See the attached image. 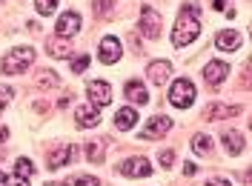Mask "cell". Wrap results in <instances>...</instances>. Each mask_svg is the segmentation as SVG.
<instances>
[{
  "label": "cell",
  "instance_id": "1",
  "mask_svg": "<svg viewBox=\"0 0 252 186\" xmlns=\"http://www.w3.org/2000/svg\"><path fill=\"white\" fill-rule=\"evenodd\" d=\"M201 34V20H198V6L195 3H187L184 9H181V15H178V23H175L172 29V43L178 49L189 46L195 37Z\"/></svg>",
  "mask_w": 252,
  "mask_h": 186
},
{
  "label": "cell",
  "instance_id": "29",
  "mask_svg": "<svg viewBox=\"0 0 252 186\" xmlns=\"http://www.w3.org/2000/svg\"><path fill=\"white\" fill-rule=\"evenodd\" d=\"M12 89H9V86H0V109L6 106V103H9V100H12Z\"/></svg>",
  "mask_w": 252,
  "mask_h": 186
},
{
  "label": "cell",
  "instance_id": "21",
  "mask_svg": "<svg viewBox=\"0 0 252 186\" xmlns=\"http://www.w3.org/2000/svg\"><path fill=\"white\" fill-rule=\"evenodd\" d=\"M86 157H89V163H100L103 160V140H92L86 146Z\"/></svg>",
  "mask_w": 252,
  "mask_h": 186
},
{
  "label": "cell",
  "instance_id": "20",
  "mask_svg": "<svg viewBox=\"0 0 252 186\" xmlns=\"http://www.w3.org/2000/svg\"><path fill=\"white\" fill-rule=\"evenodd\" d=\"M192 149H195L198 155H209V152H212V138H206V135H195V138H192Z\"/></svg>",
  "mask_w": 252,
  "mask_h": 186
},
{
  "label": "cell",
  "instance_id": "7",
  "mask_svg": "<svg viewBox=\"0 0 252 186\" xmlns=\"http://www.w3.org/2000/svg\"><path fill=\"white\" fill-rule=\"evenodd\" d=\"M86 94H89V103L97 106V109L112 103V89H109V83H103V80H92V83L86 86Z\"/></svg>",
  "mask_w": 252,
  "mask_h": 186
},
{
  "label": "cell",
  "instance_id": "27",
  "mask_svg": "<svg viewBox=\"0 0 252 186\" xmlns=\"http://www.w3.org/2000/svg\"><path fill=\"white\" fill-rule=\"evenodd\" d=\"M158 160H160L163 166H172V160H175V152H172V149H160V155H158Z\"/></svg>",
  "mask_w": 252,
  "mask_h": 186
},
{
  "label": "cell",
  "instance_id": "10",
  "mask_svg": "<svg viewBox=\"0 0 252 186\" xmlns=\"http://www.w3.org/2000/svg\"><path fill=\"white\" fill-rule=\"evenodd\" d=\"M97 58H100L103 63H118L121 61V40H118V37H103V40H100Z\"/></svg>",
  "mask_w": 252,
  "mask_h": 186
},
{
  "label": "cell",
  "instance_id": "17",
  "mask_svg": "<svg viewBox=\"0 0 252 186\" xmlns=\"http://www.w3.org/2000/svg\"><path fill=\"white\" fill-rule=\"evenodd\" d=\"M138 124V112L132 106H124L118 109V115H115V126L121 129V132H126V129H132V126Z\"/></svg>",
  "mask_w": 252,
  "mask_h": 186
},
{
  "label": "cell",
  "instance_id": "16",
  "mask_svg": "<svg viewBox=\"0 0 252 186\" xmlns=\"http://www.w3.org/2000/svg\"><path fill=\"white\" fill-rule=\"evenodd\" d=\"M169 72H172V66L166 61H155L149 66V80H152L155 86H163V83L169 80Z\"/></svg>",
  "mask_w": 252,
  "mask_h": 186
},
{
  "label": "cell",
  "instance_id": "9",
  "mask_svg": "<svg viewBox=\"0 0 252 186\" xmlns=\"http://www.w3.org/2000/svg\"><path fill=\"white\" fill-rule=\"evenodd\" d=\"M226 75H229V63H223V61H209L204 69V78L209 86H220L226 80Z\"/></svg>",
  "mask_w": 252,
  "mask_h": 186
},
{
  "label": "cell",
  "instance_id": "25",
  "mask_svg": "<svg viewBox=\"0 0 252 186\" xmlns=\"http://www.w3.org/2000/svg\"><path fill=\"white\" fill-rule=\"evenodd\" d=\"M86 66H89V55H78V58L72 61V72L80 75V72H86Z\"/></svg>",
  "mask_w": 252,
  "mask_h": 186
},
{
  "label": "cell",
  "instance_id": "23",
  "mask_svg": "<svg viewBox=\"0 0 252 186\" xmlns=\"http://www.w3.org/2000/svg\"><path fill=\"white\" fill-rule=\"evenodd\" d=\"M63 186H97V178H89V175H75V178H69Z\"/></svg>",
  "mask_w": 252,
  "mask_h": 186
},
{
  "label": "cell",
  "instance_id": "35",
  "mask_svg": "<svg viewBox=\"0 0 252 186\" xmlns=\"http://www.w3.org/2000/svg\"><path fill=\"white\" fill-rule=\"evenodd\" d=\"M3 181H6V175H3V172H0V184H3Z\"/></svg>",
  "mask_w": 252,
  "mask_h": 186
},
{
  "label": "cell",
  "instance_id": "6",
  "mask_svg": "<svg viewBox=\"0 0 252 186\" xmlns=\"http://www.w3.org/2000/svg\"><path fill=\"white\" fill-rule=\"evenodd\" d=\"M121 175H126V178H149L152 175V163L146 157H126L121 163Z\"/></svg>",
  "mask_w": 252,
  "mask_h": 186
},
{
  "label": "cell",
  "instance_id": "12",
  "mask_svg": "<svg viewBox=\"0 0 252 186\" xmlns=\"http://www.w3.org/2000/svg\"><path fill=\"white\" fill-rule=\"evenodd\" d=\"M75 118H78V126L80 129H92V126L100 124V112H97V106H78L75 109Z\"/></svg>",
  "mask_w": 252,
  "mask_h": 186
},
{
  "label": "cell",
  "instance_id": "33",
  "mask_svg": "<svg viewBox=\"0 0 252 186\" xmlns=\"http://www.w3.org/2000/svg\"><path fill=\"white\" fill-rule=\"evenodd\" d=\"M6 138H9V129H6V126H0V143H3Z\"/></svg>",
  "mask_w": 252,
  "mask_h": 186
},
{
  "label": "cell",
  "instance_id": "15",
  "mask_svg": "<svg viewBox=\"0 0 252 186\" xmlns=\"http://www.w3.org/2000/svg\"><path fill=\"white\" fill-rule=\"evenodd\" d=\"M220 140H223V149H226L232 157L244 152V135H241V132H235V129H226Z\"/></svg>",
  "mask_w": 252,
  "mask_h": 186
},
{
  "label": "cell",
  "instance_id": "8",
  "mask_svg": "<svg viewBox=\"0 0 252 186\" xmlns=\"http://www.w3.org/2000/svg\"><path fill=\"white\" fill-rule=\"evenodd\" d=\"M55 31H58V37H72V34H78L80 31V15L78 12H63L58 17V23H55Z\"/></svg>",
  "mask_w": 252,
  "mask_h": 186
},
{
  "label": "cell",
  "instance_id": "34",
  "mask_svg": "<svg viewBox=\"0 0 252 186\" xmlns=\"http://www.w3.org/2000/svg\"><path fill=\"white\" fill-rule=\"evenodd\" d=\"M184 172H187V175H195V172H198V166H195V163H187V169H184Z\"/></svg>",
  "mask_w": 252,
  "mask_h": 186
},
{
  "label": "cell",
  "instance_id": "11",
  "mask_svg": "<svg viewBox=\"0 0 252 186\" xmlns=\"http://www.w3.org/2000/svg\"><path fill=\"white\" fill-rule=\"evenodd\" d=\"M72 155H75V146H72V143H63V146H58V149H52V152H49V169H61V166H66V163L72 160Z\"/></svg>",
  "mask_w": 252,
  "mask_h": 186
},
{
  "label": "cell",
  "instance_id": "22",
  "mask_svg": "<svg viewBox=\"0 0 252 186\" xmlns=\"http://www.w3.org/2000/svg\"><path fill=\"white\" fill-rule=\"evenodd\" d=\"M15 175L26 178V181H29L32 175H34V166H32V160H29V157H17V163H15Z\"/></svg>",
  "mask_w": 252,
  "mask_h": 186
},
{
  "label": "cell",
  "instance_id": "24",
  "mask_svg": "<svg viewBox=\"0 0 252 186\" xmlns=\"http://www.w3.org/2000/svg\"><path fill=\"white\" fill-rule=\"evenodd\" d=\"M34 9H37V15H52L58 9V0H34Z\"/></svg>",
  "mask_w": 252,
  "mask_h": 186
},
{
  "label": "cell",
  "instance_id": "19",
  "mask_svg": "<svg viewBox=\"0 0 252 186\" xmlns=\"http://www.w3.org/2000/svg\"><path fill=\"white\" fill-rule=\"evenodd\" d=\"M46 52L52 55V58L63 61V58H72V43H66V40H52V43L46 46Z\"/></svg>",
  "mask_w": 252,
  "mask_h": 186
},
{
  "label": "cell",
  "instance_id": "3",
  "mask_svg": "<svg viewBox=\"0 0 252 186\" xmlns=\"http://www.w3.org/2000/svg\"><path fill=\"white\" fill-rule=\"evenodd\" d=\"M169 103L178 106V109L192 106V103H195V83L189 78H178L172 86H169Z\"/></svg>",
  "mask_w": 252,
  "mask_h": 186
},
{
  "label": "cell",
  "instance_id": "2",
  "mask_svg": "<svg viewBox=\"0 0 252 186\" xmlns=\"http://www.w3.org/2000/svg\"><path fill=\"white\" fill-rule=\"evenodd\" d=\"M32 63H34V49L17 46V49H12L9 55H3V63H0V66H3L6 75H23Z\"/></svg>",
  "mask_w": 252,
  "mask_h": 186
},
{
  "label": "cell",
  "instance_id": "5",
  "mask_svg": "<svg viewBox=\"0 0 252 186\" xmlns=\"http://www.w3.org/2000/svg\"><path fill=\"white\" fill-rule=\"evenodd\" d=\"M169 129H172V121H169L166 115H155V118L141 129V138L143 140H158V138H163Z\"/></svg>",
  "mask_w": 252,
  "mask_h": 186
},
{
  "label": "cell",
  "instance_id": "32",
  "mask_svg": "<svg viewBox=\"0 0 252 186\" xmlns=\"http://www.w3.org/2000/svg\"><path fill=\"white\" fill-rule=\"evenodd\" d=\"M226 3H229V0H212V9H215V12H223Z\"/></svg>",
  "mask_w": 252,
  "mask_h": 186
},
{
  "label": "cell",
  "instance_id": "28",
  "mask_svg": "<svg viewBox=\"0 0 252 186\" xmlns=\"http://www.w3.org/2000/svg\"><path fill=\"white\" fill-rule=\"evenodd\" d=\"M3 184H6V186H29V181H26V178H20V175H12V178L6 175V181H3Z\"/></svg>",
  "mask_w": 252,
  "mask_h": 186
},
{
  "label": "cell",
  "instance_id": "30",
  "mask_svg": "<svg viewBox=\"0 0 252 186\" xmlns=\"http://www.w3.org/2000/svg\"><path fill=\"white\" fill-rule=\"evenodd\" d=\"M206 186H232V184L223 181V178H212V181H206Z\"/></svg>",
  "mask_w": 252,
  "mask_h": 186
},
{
  "label": "cell",
  "instance_id": "14",
  "mask_svg": "<svg viewBox=\"0 0 252 186\" xmlns=\"http://www.w3.org/2000/svg\"><path fill=\"white\" fill-rule=\"evenodd\" d=\"M238 115V106H229V103H209L204 112L206 121H223V118H232Z\"/></svg>",
  "mask_w": 252,
  "mask_h": 186
},
{
  "label": "cell",
  "instance_id": "4",
  "mask_svg": "<svg viewBox=\"0 0 252 186\" xmlns=\"http://www.w3.org/2000/svg\"><path fill=\"white\" fill-rule=\"evenodd\" d=\"M160 26H163V17L158 15L152 6H143L141 9V31L146 34V37H160Z\"/></svg>",
  "mask_w": 252,
  "mask_h": 186
},
{
  "label": "cell",
  "instance_id": "18",
  "mask_svg": "<svg viewBox=\"0 0 252 186\" xmlns=\"http://www.w3.org/2000/svg\"><path fill=\"white\" fill-rule=\"evenodd\" d=\"M126 97H129V100H132V103H149V94H146V89H143V83L141 80H129V83H126Z\"/></svg>",
  "mask_w": 252,
  "mask_h": 186
},
{
  "label": "cell",
  "instance_id": "26",
  "mask_svg": "<svg viewBox=\"0 0 252 186\" xmlns=\"http://www.w3.org/2000/svg\"><path fill=\"white\" fill-rule=\"evenodd\" d=\"M40 86H58V75H52V72H43L40 78H37Z\"/></svg>",
  "mask_w": 252,
  "mask_h": 186
},
{
  "label": "cell",
  "instance_id": "31",
  "mask_svg": "<svg viewBox=\"0 0 252 186\" xmlns=\"http://www.w3.org/2000/svg\"><path fill=\"white\" fill-rule=\"evenodd\" d=\"M109 9H112V6H109V0H97V12H100V15H106Z\"/></svg>",
  "mask_w": 252,
  "mask_h": 186
},
{
  "label": "cell",
  "instance_id": "13",
  "mask_svg": "<svg viewBox=\"0 0 252 186\" xmlns=\"http://www.w3.org/2000/svg\"><path fill=\"white\" fill-rule=\"evenodd\" d=\"M215 46H218L220 52H235V49L241 46V34H238L235 29L218 31V37H215Z\"/></svg>",
  "mask_w": 252,
  "mask_h": 186
}]
</instances>
